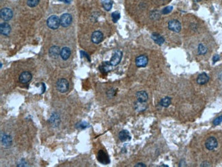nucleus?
Here are the masks:
<instances>
[{
    "label": "nucleus",
    "mask_w": 222,
    "mask_h": 167,
    "mask_svg": "<svg viewBox=\"0 0 222 167\" xmlns=\"http://www.w3.org/2000/svg\"><path fill=\"white\" fill-rule=\"evenodd\" d=\"M48 27L52 29H58L60 25V19L56 15H52L48 18L46 21Z\"/></svg>",
    "instance_id": "f257e3e1"
},
{
    "label": "nucleus",
    "mask_w": 222,
    "mask_h": 167,
    "mask_svg": "<svg viewBox=\"0 0 222 167\" xmlns=\"http://www.w3.org/2000/svg\"><path fill=\"white\" fill-rule=\"evenodd\" d=\"M57 89L60 92H66L69 89V83L66 79H60L57 82Z\"/></svg>",
    "instance_id": "f03ea898"
},
{
    "label": "nucleus",
    "mask_w": 222,
    "mask_h": 167,
    "mask_svg": "<svg viewBox=\"0 0 222 167\" xmlns=\"http://www.w3.org/2000/svg\"><path fill=\"white\" fill-rule=\"evenodd\" d=\"M122 58V52L120 50H116L112 56L109 63L111 66H116L120 62Z\"/></svg>",
    "instance_id": "7ed1b4c3"
},
{
    "label": "nucleus",
    "mask_w": 222,
    "mask_h": 167,
    "mask_svg": "<svg viewBox=\"0 0 222 167\" xmlns=\"http://www.w3.org/2000/svg\"><path fill=\"white\" fill-rule=\"evenodd\" d=\"M0 16L1 18L4 21H10L12 18L13 16V12H12V10L8 8H4L3 9L1 10L0 12Z\"/></svg>",
    "instance_id": "20e7f679"
},
{
    "label": "nucleus",
    "mask_w": 222,
    "mask_h": 167,
    "mask_svg": "<svg viewBox=\"0 0 222 167\" xmlns=\"http://www.w3.org/2000/svg\"><path fill=\"white\" fill-rule=\"evenodd\" d=\"M218 145V142H217V139L213 136H211L207 139L206 143H205V146H206V149L212 151L214 150L215 148H217Z\"/></svg>",
    "instance_id": "39448f33"
},
{
    "label": "nucleus",
    "mask_w": 222,
    "mask_h": 167,
    "mask_svg": "<svg viewBox=\"0 0 222 167\" xmlns=\"http://www.w3.org/2000/svg\"><path fill=\"white\" fill-rule=\"evenodd\" d=\"M148 62V59L146 55H141L135 59V64L137 67H145Z\"/></svg>",
    "instance_id": "423d86ee"
},
{
    "label": "nucleus",
    "mask_w": 222,
    "mask_h": 167,
    "mask_svg": "<svg viewBox=\"0 0 222 167\" xmlns=\"http://www.w3.org/2000/svg\"><path fill=\"white\" fill-rule=\"evenodd\" d=\"M168 28L174 32H179L181 29V24L178 20H171L168 22Z\"/></svg>",
    "instance_id": "0eeeda50"
},
{
    "label": "nucleus",
    "mask_w": 222,
    "mask_h": 167,
    "mask_svg": "<svg viewBox=\"0 0 222 167\" xmlns=\"http://www.w3.org/2000/svg\"><path fill=\"white\" fill-rule=\"evenodd\" d=\"M72 20H73V18H72L71 14L68 13L64 14L60 18V25L62 27H66L71 24Z\"/></svg>",
    "instance_id": "6e6552de"
},
{
    "label": "nucleus",
    "mask_w": 222,
    "mask_h": 167,
    "mask_svg": "<svg viewBox=\"0 0 222 167\" xmlns=\"http://www.w3.org/2000/svg\"><path fill=\"white\" fill-rule=\"evenodd\" d=\"M98 160L103 164H107L109 163V158L107 154L103 150H100L97 155Z\"/></svg>",
    "instance_id": "1a4fd4ad"
},
{
    "label": "nucleus",
    "mask_w": 222,
    "mask_h": 167,
    "mask_svg": "<svg viewBox=\"0 0 222 167\" xmlns=\"http://www.w3.org/2000/svg\"><path fill=\"white\" fill-rule=\"evenodd\" d=\"M103 39V34L100 31H95L94 32L92 33V37H91V40L95 44L100 43L101 42H102Z\"/></svg>",
    "instance_id": "9d476101"
},
{
    "label": "nucleus",
    "mask_w": 222,
    "mask_h": 167,
    "mask_svg": "<svg viewBox=\"0 0 222 167\" xmlns=\"http://www.w3.org/2000/svg\"><path fill=\"white\" fill-rule=\"evenodd\" d=\"M31 78H32V75L29 72L24 71L19 76V81L22 84H26L30 81Z\"/></svg>",
    "instance_id": "9b49d317"
},
{
    "label": "nucleus",
    "mask_w": 222,
    "mask_h": 167,
    "mask_svg": "<svg viewBox=\"0 0 222 167\" xmlns=\"http://www.w3.org/2000/svg\"><path fill=\"white\" fill-rule=\"evenodd\" d=\"M119 138L122 142H128L131 140V136L127 130H122L119 133Z\"/></svg>",
    "instance_id": "f8f14e48"
},
{
    "label": "nucleus",
    "mask_w": 222,
    "mask_h": 167,
    "mask_svg": "<svg viewBox=\"0 0 222 167\" xmlns=\"http://www.w3.org/2000/svg\"><path fill=\"white\" fill-rule=\"evenodd\" d=\"M1 144L5 147H9L12 145V138L9 135L4 134L1 136Z\"/></svg>",
    "instance_id": "ddd939ff"
},
{
    "label": "nucleus",
    "mask_w": 222,
    "mask_h": 167,
    "mask_svg": "<svg viewBox=\"0 0 222 167\" xmlns=\"http://www.w3.org/2000/svg\"><path fill=\"white\" fill-rule=\"evenodd\" d=\"M136 98L137 101H138V102L145 103L146 102L148 99V96L146 92L139 91L136 93Z\"/></svg>",
    "instance_id": "4468645a"
},
{
    "label": "nucleus",
    "mask_w": 222,
    "mask_h": 167,
    "mask_svg": "<svg viewBox=\"0 0 222 167\" xmlns=\"http://www.w3.org/2000/svg\"><path fill=\"white\" fill-rule=\"evenodd\" d=\"M61 51L60 50L58 46H53V47L49 49V54L51 58H56L60 55Z\"/></svg>",
    "instance_id": "2eb2a0df"
},
{
    "label": "nucleus",
    "mask_w": 222,
    "mask_h": 167,
    "mask_svg": "<svg viewBox=\"0 0 222 167\" xmlns=\"http://www.w3.org/2000/svg\"><path fill=\"white\" fill-rule=\"evenodd\" d=\"M11 28H10V25L7 23H3L0 25V32L1 34L4 36H8L10 34Z\"/></svg>",
    "instance_id": "dca6fc26"
},
{
    "label": "nucleus",
    "mask_w": 222,
    "mask_h": 167,
    "mask_svg": "<svg viewBox=\"0 0 222 167\" xmlns=\"http://www.w3.org/2000/svg\"><path fill=\"white\" fill-rule=\"evenodd\" d=\"M209 80V77L206 73H202L200 75H198L197 78V82L198 84H200V85H204V84H206Z\"/></svg>",
    "instance_id": "f3484780"
},
{
    "label": "nucleus",
    "mask_w": 222,
    "mask_h": 167,
    "mask_svg": "<svg viewBox=\"0 0 222 167\" xmlns=\"http://www.w3.org/2000/svg\"><path fill=\"white\" fill-rule=\"evenodd\" d=\"M151 37L153 41H155L156 44H158V45H161L162 44H163V43L165 42L164 38L161 37L160 34H158L153 33Z\"/></svg>",
    "instance_id": "a211bd4d"
},
{
    "label": "nucleus",
    "mask_w": 222,
    "mask_h": 167,
    "mask_svg": "<svg viewBox=\"0 0 222 167\" xmlns=\"http://www.w3.org/2000/svg\"><path fill=\"white\" fill-rule=\"evenodd\" d=\"M60 56L64 60H66L68 58H69L70 56H71V50H70V49L69 47L62 48V49L61 50L60 52Z\"/></svg>",
    "instance_id": "6ab92c4d"
},
{
    "label": "nucleus",
    "mask_w": 222,
    "mask_h": 167,
    "mask_svg": "<svg viewBox=\"0 0 222 167\" xmlns=\"http://www.w3.org/2000/svg\"><path fill=\"white\" fill-rule=\"evenodd\" d=\"M102 4L104 9L107 10V11H109L112 8L113 1H112V0H103L102 1Z\"/></svg>",
    "instance_id": "aec40b11"
},
{
    "label": "nucleus",
    "mask_w": 222,
    "mask_h": 167,
    "mask_svg": "<svg viewBox=\"0 0 222 167\" xmlns=\"http://www.w3.org/2000/svg\"><path fill=\"white\" fill-rule=\"evenodd\" d=\"M111 67L113 66H111L109 62H105L103 63V65L101 66H100V70L101 71V72H106L107 73V72H109L111 70Z\"/></svg>",
    "instance_id": "412c9836"
},
{
    "label": "nucleus",
    "mask_w": 222,
    "mask_h": 167,
    "mask_svg": "<svg viewBox=\"0 0 222 167\" xmlns=\"http://www.w3.org/2000/svg\"><path fill=\"white\" fill-rule=\"evenodd\" d=\"M160 104L162 105L163 107L168 108L169 105L171 104V98L169 97H166L164 98H163L160 101Z\"/></svg>",
    "instance_id": "4be33fe9"
},
{
    "label": "nucleus",
    "mask_w": 222,
    "mask_h": 167,
    "mask_svg": "<svg viewBox=\"0 0 222 167\" xmlns=\"http://www.w3.org/2000/svg\"><path fill=\"white\" fill-rule=\"evenodd\" d=\"M207 52V48L203 44H200L198 46V54L200 55H204Z\"/></svg>",
    "instance_id": "5701e85b"
},
{
    "label": "nucleus",
    "mask_w": 222,
    "mask_h": 167,
    "mask_svg": "<svg viewBox=\"0 0 222 167\" xmlns=\"http://www.w3.org/2000/svg\"><path fill=\"white\" fill-rule=\"evenodd\" d=\"M111 18H112V21H113V22H114V23L117 22L120 18V12H118V11L113 12V13L111 14Z\"/></svg>",
    "instance_id": "b1692460"
},
{
    "label": "nucleus",
    "mask_w": 222,
    "mask_h": 167,
    "mask_svg": "<svg viewBox=\"0 0 222 167\" xmlns=\"http://www.w3.org/2000/svg\"><path fill=\"white\" fill-rule=\"evenodd\" d=\"M40 0H27V5H28L29 7L31 8H34L35 6H36L39 3Z\"/></svg>",
    "instance_id": "393cba45"
},
{
    "label": "nucleus",
    "mask_w": 222,
    "mask_h": 167,
    "mask_svg": "<svg viewBox=\"0 0 222 167\" xmlns=\"http://www.w3.org/2000/svg\"><path fill=\"white\" fill-rule=\"evenodd\" d=\"M87 125H88L87 123H86V122H79L77 124L76 127H77V129H80V130H81V129H85L87 128Z\"/></svg>",
    "instance_id": "a878e982"
},
{
    "label": "nucleus",
    "mask_w": 222,
    "mask_h": 167,
    "mask_svg": "<svg viewBox=\"0 0 222 167\" xmlns=\"http://www.w3.org/2000/svg\"><path fill=\"white\" fill-rule=\"evenodd\" d=\"M221 123H222V115L219 116V117L216 118V119L213 120V124L215 126H217V125H219Z\"/></svg>",
    "instance_id": "bb28decb"
},
{
    "label": "nucleus",
    "mask_w": 222,
    "mask_h": 167,
    "mask_svg": "<svg viewBox=\"0 0 222 167\" xmlns=\"http://www.w3.org/2000/svg\"><path fill=\"white\" fill-rule=\"evenodd\" d=\"M173 10V7L172 6H167V7L164 8L162 10V13L164 14H168L170 13V12H171V11H172Z\"/></svg>",
    "instance_id": "cd10ccee"
},
{
    "label": "nucleus",
    "mask_w": 222,
    "mask_h": 167,
    "mask_svg": "<svg viewBox=\"0 0 222 167\" xmlns=\"http://www.w3.org/2000/svg\"><path fill=\"white\" fill-rule=\"evenodd\" d=\"M51 119H53L54 120H50L51 122L53 123V124H55V123H58V121L56 120H58V116H55V115H52V117L51 118Z\"/></svg>",
    "instance_id": "c85d7f7f"
},
{
    "label": "nucleus",
    "mask_w": 222,
    "mask_h": 167,
    "mask_svg": "<svg viewBox=\"0 0 222 167\" xmlns=\"http://www.w3.org/2000/svg\"><path fill=\"white\" fill-rule=\"evenodd\" d=\"M219 59H220V56H219V55H215L214 56H213V64H215V62H217V61L219 60Z\"/></svg>",
    "instance_id": "c756f323"
},
{
    "label": "nucleus",
    "mask_w": 222,
    "mask_h": 167,
    "mask_svg": "<svg viewBox=\"0 0 222 167\" xmlns=\"http://www.w3.org/2000/svg\"><path fill=\"white\" fill-rule=\"evenodd\" d=\"M135 167H138V166L145 167V166H146V165H145V164H143V163H138V164H136V165H135Z\"/></svg>",
    "instance_id": "7c9ffc66"
},
{
    "label": "nucleus",
    "mask_w": 222,
    "mask_h": 167,
    "mask_svg": "<svg viewBox=\"0 0 222 167\" xmlns=\"http://www.w3.org/2000/svg\"><path fill=\"white\" fill-rule=\"evenodd\" d=\"M60 1L65 2V3H66V4H69V3H71L72 0H60Z\"/></svg>",
    "instance_id": "2f4dec72"
},
{
    "label": "nucleus",
    "mask_w": 222,
    "mask_h": 167,
    "mask_svg": "<svg viewBox=\"0 0 222 167\" xmlns=\"http://www.w3.org/2000/svg\"><path fill=\"white\" fill-rule=\"evenodd\" d=\"M219 80H221V81H222V72H221V73L220 74H219Z\"/></svg>",
    "instance_id": "473e14b6"
}]
</instances>
